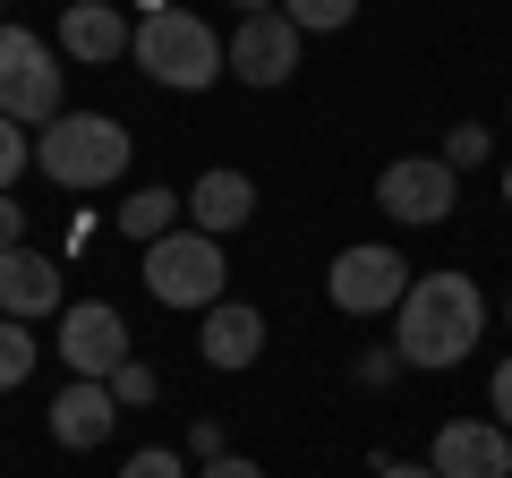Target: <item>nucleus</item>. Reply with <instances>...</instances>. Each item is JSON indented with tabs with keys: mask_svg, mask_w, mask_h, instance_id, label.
<instances>
[{
	"mask_svg": "<svg viewBox=\"0 0 512 478\" xmlns=\"http://www.w3.org/2000/svg\"><path fill=\"white\" fill-rule=\"evenodd\" d=\"M487 333V291L470 274H419L410 299L393 308V350L402 368H461Z\"/></svg>",
	"mask_w": 512,
	"mask_h": 478,
	"instance_id": "1",
	"label": "nucleus"
},
{
	"mask_svg": "<svg viewBox=\"0 0 512 478\" xmlns=\"http://www.w3.org/2000/svg\"><path fill=\"white\" fill-rule=\"evenodd\" d=\"M128 60H137V69H146L154 86L197 94V86H214V77L231 69V43H222L214 26L197 18V9H163V18H146V26H137Z\"/></svg>",
	"mask_w": 512,
	"mask_h": 478,
	"instance_id": "2",
	"label": "nucleus"
},
{
	"mask_svg": "<svg viewBox=\"0 0 512 478\" xmlns=\"http://www.w3.org/2000/svg\"><path fill=\"white\" fill-rule=\"evenodd\" d=\"M128 154H137V137L111 111H60L52 129H35V163L60 188H111L128 171Z\"/></svg>",
	"mask_w": 512,
	"mask_h": 478,
	"instance_id": "3",
	"label": "nucleus"
},
{
	"mask_svg": "<svg viewBox=\"0 0 512 478\" xmlns=\"http://www.w3.org/2000/svg\"><path fill=\"white\" fill-rule=\"evenodd\" d=\"M60 111H69V69L43 35L26 26H0V120H18V129H52Z\"/></svg>",
	"mask_w": 512,
	"mask_h": 478,
	"instance_id": "4",
	"label": "nucleus"
},
{
	"mask_svg": "<svg viewBox=\"0 0 512 478\" xmlns=\"http://www.w3.org/2000/svg\"><path fill=\"white\" fill-rule=\"evenodd\" d=\"M222 282H231V265H222V239L205 231H171L146 248V291L163 299V308H222Z\"/></svg>",
	"mask_w": 512,
	"mask_h": 478,
	"instance_id": "5",
	"label": "nucleus"
},
{
	"mask_svg": "<svg viewBox=\"0 0 512 478\" xmlns=\"http://www.w3.org/2000/svg\"><path fill=\"white\" fill-rule=\"evenodd\" d=\"M410 265H402V248H384V239H359V248H342V257L325 265V299L342 316H393L410 299Z\"/></svg>",
	"mask_w": 512,
	"mask_h": 478,
	"instance_id": "6",
	"label": "nucleus"
},
{
	"mask_svg": "<svg viewBox=\"0 0 512 478\" xmlns=\"http://www.w3.org/2000/svg\"><path fill=\"white\" fill-rule=\"evenodd\" d=\"M376 205L402 222V231H436L461 205V171L444 163V154H402V163L376 171Z\"/></svg>",
	"mask_w": 512,
	"mask_h": 478,
	"instance_id": "7",
	"label": "nucleus"
},
{
	"mask_svg": "<svg viewBox=\"0 0 512 478\" xmlns=\"http://www.w3.org/2000/svg\"><path fill=\"white\" fill-rule=\"evenodd\" d=\"M60 359H69V376H94V385H111V376L137 359V350H128V316L111 308V299L60 308Z\"/></svg>",
	"mask_w": 512,
	"mask_h": 478,
	"instance_id": "8",
	"label": "nucleus"
},
{
	"mask_svg": "<svg viewBox=\"0 0 512 478\" xmlns=\"http://www.w3.org/2000/svg\"><path fill=\"white\" fill-rule=\"evenodd\" d=\"M299 43H308V35H299L282 9H265V18H239V35H231V77H239V86H291Z\"/></svg>",
	"mask_w": 512,
	"mask_h": 478,
	"instance_id": "9",
	"label": "nucleus"
},
{
	"mask_svg": "<svg viewBox=\"0 0 512 478\" xmlns=\"http://www.w3.org/2000/svg\"><path fill=\"white\" fill-rule=\"evenodd\" d=\"M427 470H436V478H512V427H495V419H444Z\"/></svg>",
	"mask_w": 512,
	"mask_h": 478,
	"instance_id": "10",
	"label": "nucleus"
},
{
	"mask_svg": "<svg viewBox=\"0 0 512 478\" xmlns=\"http://www.w3.org/2000/svg\"><path fill=\"white\" fill-rule=\"evenodd\" d=\"M60 308H69V274H60V257L9 248V257H0V316L35 325V316H60Z\"/></svg>",
	"mask_w": 512,
	"mask_h": 478,
	"instance_id": "11",
	"label": "nucleus"
},
{
	"mask_svg": "<svg viewBox=\"0 0 512 478\" xmlns=\"http://www.w3.org/2000/svg\"><path fill=\"white\" fill-rule=\"evenodd\" d=\"M128 43H137V26L120 18V0H69V9H60V52H69L77 69L128 60Z\"/></svg>",
	"mask_w": 512,
	"mask_h": 478,
	"instance_id": "12",
	"label": "nucleus"
},
{
	"mask_svg": "<svg viewBox=\"0 0 512 478\" xmlns=\"http://www.w3.org/2000/svg\"><path fill=\"white\" fill-rule=\"evenodd\" d=\"M120 427V393L94 385V376H69V385L52 393V444H69V453H94V444Z\"/></svg>",
	"mask_w": 512,
	"mask_h": 478,
	"instance_id": "13",
	"label": "nucleus"
},
{
	"mask_svg": "<svg viewBox=\"0 0 512 478\" xmlns=\"http://www.w3.org/2000/svg\"><path fill=\"white\" fill-rule=\"evenodd\" d=\"M256 222V180L248 171H205L197 188H188V231H205V239H231V231H248Z\"/></svg>",
	"mask_w": 512,
	"mask_h": 478,
	"instance_id": "14",
	"label": "nucleus"
},
{
	"mask_svg": "<svg viewBox=\"0 0 512 478\" xmlns=\"http://www.w3.org/2000/svg\"><path fill=\"white\" fill-rule=\"evenodd\" d=\"M197 350H205V368H222V376L256 368V350H265V316H256L248 299H222V308H205Z\"/></svg>",
	"mask_w": 512,
	"mask_h": 478,
	"instance_id": "15",
	"label": "nucleus"
},
{
	"mask_svg": "<svg viewBox=\"0 0 512 478\" xmlns=\"http://www.w3.org/2000/svg\"><path fill=\"white\" fill-rule=\"evenodd\" d=\"M180 214H188V197H180V188H137V197L120 205V231L137 239V248H154V239H171V231H180Z\"/></svg>",
	"mask_w": 512,
	"mask_h": 478,
	"instance_id": "16",
	"label": "nucleus"
},
{
	"mask_svg": "<svg viewBox=\"0 0 512 478\" xmlns=\"http://www.w3.org/2000/svg\"><path fill=\"white\" fill-rule=\"evenodd\" d=\"M35 359H43V342L18 325V316H0V393H18L26 376H35Z\"/></svg>",
	"mask_w": 512,
	"mask_h": 478,
	"instance_id": "17",
	"label": "nucleus"
},
{
	"mask_svg": "<svg viewBox=\"0 0 512 478\" xmlns=\"http://www.w3.org/2000/svg\"><path fill=\"white\" fill-rule=\"evenodd\" d=\"M282 18H291L299 35H342V26L359 18V0H282Z\"/></svg>",
	"mask_w": 512,
	"mask_h": 478,
	"instance_id": "18",
	"label": "nucleus"
},
{
	"mask_svg": "<svg viewBox=\"0 0 512 478\" xmlns=\"http://www.w3.org/2000/svg\"><path fill=\"white\" fill-rule=\"evenodd\" d=\"M35 163V129H18V120H0V197L18 188V171Z\"/></svg>",
	"mask_w": 512,
	"mask_h": 478,
	"instance_id": "19",
	"label": "nucleus"
},
{
	"mask_svg": "<svg viewBox=\"0 0 512 478\" xmlns=\"http://www.w3.org/2000/svg\"><path fill=\"white\" fill-rule=\"evenodd\" d=\"M487 154H495V137L478 129V120H461V129L444 137V163H453V171H478V163H487Z\"/></svg>",
	"mask_w": 512,
	"mask_h": 478,
	"instance_id": "20",
	"label": "nucleus"
},
{
	"mask_svg": "<svg viewBox=\"0 0 512 478\" xmlns=\"http://www.w3.org/2000/svg\"><path fill=\"white\" fill-rule=\"evenodd\" d=\"M111 393H120V410H146V402H154V393H163V376H154V368H146V359H128V368H120V376H111Z\"/></svg>",
	"mask_w": 512,
	"mask_h": 478,
	"instance_id": "21",
	"label": "nucleus"
},
{
	"mask_svg": "<svg viewBox=\"0 0 512 478\" xmlns=\"http://www.w3.org/2000/svg\"><path fill=\"white\" fill-rule=\"evenodd\" d=\"M120 478H188V461L154 444V453H128V461H120Z\"/></svg>",
	"mask_w": 512,
	"mask_h": 478,
	"instance_id": "22",
	"label": "nucleus"
},
{
	"mask_svg": "<svg viewBox=\"0 0 512 478\" xmlns=\"http://www.w3.org/2000/svg\"><path fill=\"white\" fill-rule=\"evenodd\" d=\"M487 419L512 427V359H495V376H487Z\"/></svg>",
	"mask_w": 512,
	"mask_h": 478,
	"instance_id": "23",
	"label": "nucleus"
},
{
	"mask_svg": "<svg viewBox=\"0 0 512 478\" xmlns=\"http://www.w3.org/2000/svg\"><path fill=\"white\" fill-rule=\"evenodd\" d=\"M402 376V350H359V385H393Z\"/></svg>",
	"mask_w": 512,
	"mask_h": 478,
	"instance_id": "24",
	"label": "nucleus"
},
{
	"mask_svg": "<svg viewBox=\"0 0 512 478\" xmlns=\"http://www.w3.org/2000/svg\"><path fill=\"white\" fill-rule=\"evenodd\" d=\"M9 248H26V205L18 197H0V257H9Z\"/></svg>",
	"mask_w": 512,
	"mask_h": 478,
	"instance_id": "25",
	"label": "nucleus"
},
{
	"mask_svg": "<svg viewBox=\"0 0 512 478\" xmlns=\"http://www.w3.org/2000/svg\"><path fill=\"white\" fill-rule=\"evenodd\" d=\"M188 453H197V470H205V461H222V427L197 419V427H188Z\"/></svg>",
	"mask_w": 512,
	"mask_h": 478,
	"instance_id": "26",
	"label": "nucleus"
},
{
	"mask_svg": "<svg viewBox=\"0 0 512 478\" xmlns=\"http://www.w3.org/2000/svg\"><path fill=\"white\" fill-rule=\"evenodd\" d=\"M197 478H265V470H256V461L248 453H222V461H205V470Z\"/></svg>",
	"mask_w": 512,
	"mask_h": 478,
	"instance_id": "27",
	"label": "nucleus"
},
{
	"mask_svg": "<svg viewBox=\"0 0 512 478\" xmlns=\"http://www.w3.org/2000/svg\"><path fill=\"white\" fill-rule=\"evenodd\" d=\"M376 478H436L427 461H376Z\"/></svg>",
	"mask_w": 512,
	"mask_h": 478,
	"instance_id": "28",
	"label": "nucleus"
},
{
	"mask_svg": "<svg viewBox=\"0 0 512 478\" xmlns=\"http://www.w3.org/2000/svg\"><path fill=\"white\" fill-rule=\"evenodd\" d=\"M231 9L239 18H265V9H282V0H231Z\"/></svg>",
	"mask_w": 512,
	"mask_h": 478,
	"instance_id": "29",
	"label": "nucleus"
},
{
	"mask_svg": "<svg viewBox=\"0 0 512 478\" xmlns=\"http://www.w3.org/2000/svg\"><path fill=\"white\" fill-rule=\"evenodd\" d=\"M128 9H137V18H163V9H171V0H128Z\"/></svg>",
	"mask_w": 512,
	"mask_h": 478,
	"instance_id": "30",
	"label": "nucleus"
},
{
	"mask_svg": "<svg viewBox=\"0 0 512 478\" xmlns=\"http://www.w3.org/2000/svg\"><path fill=\"white\" fill-rule=\"evenodd\" d=\"M504 205H512V163H504Z\"/></svg>",
	"mask_w": 512,
	"mask_h": 478,
	"instance_id": "31",
	"label": "nucleus"
},
{
	"mask_svg": "<svg viewBox=\"0 0 512 478\" xmlns=\"http://www.w3.org/2000/svg\"><path fill=\"white\" fill-rule=\"evenodd\" d=\"M504 325H512V291H504Z\"/></svg>",
	"mask_w": 512,
	"mask_h": 478,
	"instance_id": "32",
	"label": "nucleus"
}]
</instances>
